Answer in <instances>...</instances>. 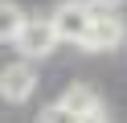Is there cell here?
Here are the masks:
<instances>
[{"label": "cell", "instance_id": "obj_7", "mask_svg": "<svg viewBox=\"0 0 127 123\" xmlns=\"http://www.w3.org/2000/svg\"><path fill=\"white\" fill-rule=\"evenodd\" d=\"M78 119H82V115H74L66 103H53V107H45V111H41V119H37V123H78Z\"/></svg>", "mask_w": 127, "mask_h": 123}, {"label": "cell", "instance_id": "obj_9", "mask_svg": "<svg viewBox=\"0 0 127 123\" xmlns=\"http://www.w3.org/2000/svg\"><path fill=\"white\" fill-rule=\"evenodd\" d=\"M82 4H90V8H115L119 0H82Z\"/></svg>", "mask_w": 127, "mask_h": 123}, {"label": "cell", "instance_id": "obj_5", "mask_svg": "<svg viewBox=\"0 0 127 123\" xmlns=\"http://www.w3.org/2000/svg\"><path fill=\"white\" fill-rule=\"evenodd\" d=\"M58 103H66L74 115H86V111H98V107H102V103H98V94H94L90 86H82V82H74V86H70L66 94L58 98Z\"/></svg>", "mask_w": 127, "mask_h": 123}, {"label": "cell", "instance_id": "obj_3", "mask_svg": "<svg viewBox=\"0 0 127 123\" xmlns=\"http://www.w3.org/2000/svg\"><path fill=\"white\" fill-rule=\"evenodd\" d=\"M90 16H94V8L90 4H82V0H66V4H58L49 12V25H53V33H58V41H82V33H86V25H90Z\"/></svg>", "mask_w": 127, "mask_h": 123}, {"label": "cell", "instance_id": "obj_6", "mask_svg": "<svg viewBox=\"0 0 127 123\" xmlns=\"http://www.w3.org/2000/svg\"><path fill=\"white\" fill-rule=\"evenodd\" d=\"M25 25V8L12 4V0H0V41H12Z\"/></svg>", "mask_w": 127, "mask_h": 123}, {"label": "cell", "instance_id": "obj_2", "mask_svg": "<svg viewBox=\"0 0 127 123\" xmlns=\"http://www.w3.org/2000/svg\"><path fill=\"white\" fill-rule=\"evenodd\" d=\"M78 45H82L86 53L119 49V45H123V21H119L111 8H94V16H90V25H86V33H82Z\"/></svg>", "mask_w": 127, "mask_h": 123}, {"label": "cell", "instance_id": "obj_4", "mask_svg": "<svg viewBox=\"0 0 127 123\" xmlns=\"http://www.w3.org/2000/svg\"><path fill=\"white\" fill-rule=\"evenodd\" d=\"M33 90H37V70H33V62H8L4 70H0V98L4 103H29L33 98Z\"/></svg>", "mask_w": 127, "mask_h": 123}, {"label": "cell", "instance_id": "obj_8", "mask_svg": "<svg viewBox=\"0 0 127 123\" xmlns=\"http://www.w3.org/2000/svg\"><path fill=\"white\" fill-rule=\"evenodd\" d=\"M78 123H111V119H107V111L98 107V111H86V115H82Z\"/></svg>", "mask_w": 127, "mask_h": 123}, {"label": "cell", "instance_id": "obj_1", "mask_svg": "<svg viewBox=\"0 0 127 123\" xmlns=\"http://www.w3.org/2000/svg\"><path fill=\"white\" fill-rule=\"evenodd\" d=\"M12 45L21 49V57H25V62H37V57H49L53 49H58V33H53L49 16H25L21 33L12 37Z\"/></svg>", "mask_w": 127, "mask_h": 123}]
</instances>
